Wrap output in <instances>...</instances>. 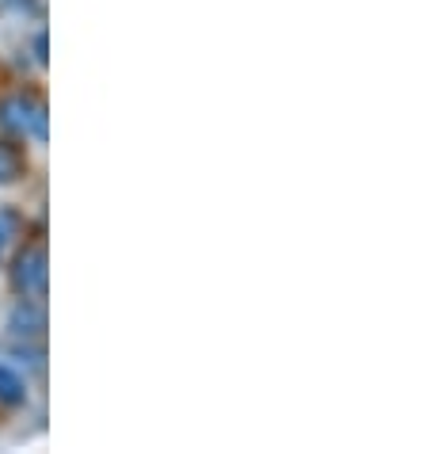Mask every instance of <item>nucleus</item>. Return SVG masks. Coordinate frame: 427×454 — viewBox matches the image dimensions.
<instances>
[{"mask_svg": "<svg viewBox=\"0 0 427 454\" xmlns=\"http://www.w3.org/2000/svg\"><path fill=\"white\" fill-rule=\"evenodd\" d=\"M23 397H27V386H23V378L16 371L0 367V401H4V405H19Z\"/></svg>", "mask_w": 427, "mask_h": 454, "instance_id": "nucleus-5", "label": "nucleus"}, {"mask_svg": "<svg viewBox=\"0 0 427 454\" xmlns=\"http://www.w3.org/2000/svg\"><path fill=\"white\" fill-rule=\"evenodd\" d=\"M0 248H4V233H0Z\"/></svg>", "mask_w": 427, "mask_h": 454, "instance_id": "nucleus-6", "label": "nucleus"}, {"mask_svg": "<svg viewBox=\"0 0 427 454\" xmlns=\"http://www.w3.org/2000/svg\"><path fill=\"white\" fill-rule=\"evenodd\" d=\"M8 130H19V134H35V137H46V107L43 99L35 96H16L0 107Z\"/></svg>", "mask_w": 427, "mask_h": 454, "instance_id": "nucleus-2", "label": "nucleus"}, {"mask_svg": "<svg viewBox=\"0 0 427 454\" xmlns=\"http://www.w3.org/2000/svg\"><path fill=\"white\" fill-rule=\"evenodd\" d=\"M12 283L23 298H43L46 294V245L35 241L16 256V268H12Z\"/></svg>", "mask_w": 427, "mask_h": 454, "instance_id": "nucleus-1", "label": "nucleus"}, {"mask_svg": "<svg viewBox=\"0 0 427 454\" xmlns=\"http://www.w3.org/2000/svg\"><path fill=\"white\" fill-rule=\"evenodd\" d=\"M23 172H27V157H23V149L12 145V142H0V184H16Z\"/></svg>", "mask_w": 427, "mask_h": 454, "instance_id": "nucleus-3", "label": "nucleus"}, {"mask_svg": "<svg viewBox=\"0 0 427 454\" xmlns=\"http://www.w3.org/2000/svg\"><path fill=\"white\" fill-rule=\"evenodd\" d=\"M12 329L19 336H39L43 333V309L35 301H19L16 313H12Z\"/></svg>", "mask_w": 427, "mask_h": 454, "instance_id": "nucleus-4", "label": "nucleus"}]
</instances>
